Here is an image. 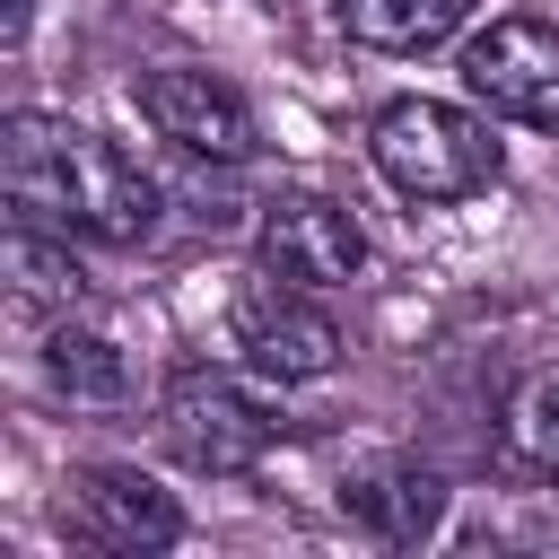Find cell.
I'll return each instance as SVG.
<instances>
[{"instance_id": "4", "label": "cell", "mask_w": 559, "mask_h": 559, "mask_svg": "<svg viewBox=\"0 0 559 559\" xmlns=\"http://www.w3.org/2000/svg\"><path fill=\"white\" fill-rule=\"evenodd\" d=\"M227 332H236V349H245V367H253L262 384H314V376H332L341 349H349L341 323L314 306V288L280 280V271H262V280L236 288Z\"/></svg>"}, {"instance_id": "2", "label": "cell", "mask_w": 559, "mask_h": 559, "mask_svg": "<svg viewBox=\"0 0 559 559\" xmlns=\"http://www.w3.org/2000/svg\"><path fill=\"white\" fill-rule=\"evenodd\" d=\"M367 157L402 201H472L507 175L498 131L463 105H437V96H393L367 122Z\"/></svg>"}, {"instance_id": "14", "label": "cell", "mask_w": 559, "mask_h": 559, "mask_svg": "<svg viewBox=\"0 0 559 559\" xmlns=\"http://www.w3.org/2000/svg\"><path fill=\"white\" fill-rule=\"evenodd\" d=\"M26 17H35V0H9V26H0V35H9V52L26 44Z\"/></svg>"}, {"instance_id": "1", "label": "cell", "mask_w": 559, "mask_h": 559, "mask_svg": "<svg viewBox=\"0 0 559 559\" xmlns=\"http://www.w3.org/2000/svg\"><path fill=\"white\" fill-rule=\"evenodd\" d=\"M0 192H9V218L52 227V236H87V245H140L157 227V183L105 131L61 122V114H9Z\"/></svg>"}, {"instance_id": "12", "label": "cell", "mask_w": 559, "mask_h": 559, "mask_svg": "<svg viewBox=\"0 0 559 559\" xmlns=\"http://www.w3.org/2000/svg\"><path fill=\"white\" fill-rule=\"evenodd\" d=\"M332 17L376 52H428L472 17V0H332Z\"/></svg>"}, {"instance_id": "9", "label": "cell", "mask_w": 559, "mask_h": 559, "mask_svg": "<svg viewBox=\"0 0 559 559\" xmlns=\"http://www.w3.org/2000/svg\"><path fill=\"white\" fill-rule=\"evenodd\" d=\"M332 507H341L367 542L419 550V542H437V524H445V480H437V463H419V454H358V463L341 472Z\"/></svg>"}, {"instance_id": "10", "label": "cell", "mask_w": 559, "mask_h": 559, "mask_svg": "<svg viewBox=\"0 0 559 559\" xmlns=\"http://www.w3.org/2000/svg\"><path fill=\"white\" fill-rule=\"evenodd\" d=\"M0 280H9V306H17V314H35V323H61V314H79V297H87V271L70 262V236H52V227H26V218H9Z\"/></svg>"}, {"instance_id": "8", "label": "cell", "mask_w": 559, "mask_h": 559, "mask_svg": "<svg viewBox=\"0 0 559 559\" xmlns=\"http://www.w3.org/2000/svg\"><path fill=\"white\" fill-rule=\"evenodd\" d=\"M253 253H262V271H280L297 288H341V280H358L367 236L332 192H271L253 218Z\"/></svg>"}, {"instance_id": "7", "label": "cell", "mask_w": 559, "mask_h": 559, "mask_svg": "<svg viewBox=\"0 0 559 559\" xmlns=\"http://www.w3.org/2000/svg\"><path fill=\"white\" fill-rule=\"evenodd\" d=\"M131 105L148 114L157 140H175L183 157H210V166H245L262 148L253 105L227 79H210V70H140L131 79Z\"/></svg>"}, {"instance_id": "11", "label": "cell", "mask_w": 559, "mask_h": 559, "mask_svg": "<svg viewBox=\"0 0 559 559\" xmlns=\"http://www.w3.org/2000/svg\"><path fill=\"white\" fill-rule=\"evenodd\" d=\"M35 367H44V384H52L61 402H96V411L131 402V358H122V341H114V332H96V323H79V314L44 323Z\"/></svg>"}, {"instance_id": "13", "label": "cell", "mask_w": 559, "mask_h": 559, "mask_svg": "<svg viewBox=\"0 0 559 559\" xmlns=\"http://www.w3.org/2000/svg\"><path fill=\"white\" fill-rule=\"evenodd\" d=\"M507 454L542 480H559V367H533L507 393Z\"/></svg>"}, {"instance_id": "5", "label": "cell", "mask_w": 559, "mask_h": 559, "mask_svg": "<svg viewBox=\"0 0 559 559\" xmlns=\"http://www.w3.org/2000/svg\"><path fill=\"white\" fill-rule=\"evenodd\" d=\"M61 524H70V542L114 550V559H148V550L183 542L175 489H157L140 463H87V472H70L61 480Z\"/></svg>"}, {"instance_id": "3", "label": "cell", "mask_w": 559, "mask_h": 559, "mask_svg": "<svg viewBox=\"0 0 559 559\" xmlns=\"http://www.w3.org/2000/svg\"><path fill=\"white\" fill-rule=\"evenodd\" d=\"M157 437H166V454H175L183 472H201V480H245V472H262V463L280 454L288 419H280L253 384H236V376H218V367H175L166 393H157Z\"/></svg>"}, {"instance_id": "6", "label": "cell", "mask_w": 559, "mask_h": 559, "mask_svg": "<svg viewBox=\"0 0 559 559\" xmlns=\"http://www.w3.org/2000/svg\"><path fill=\"white\" fill-rule=\"evenodd\" d=\"M463 87L498 122L559 131V26L550 17H489L463 44Z\"/></svg>"}]
</instances>
